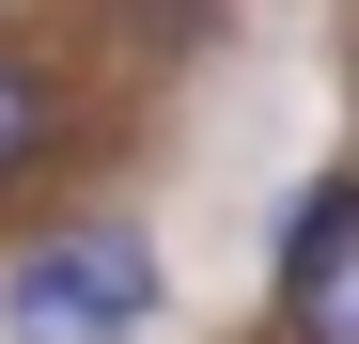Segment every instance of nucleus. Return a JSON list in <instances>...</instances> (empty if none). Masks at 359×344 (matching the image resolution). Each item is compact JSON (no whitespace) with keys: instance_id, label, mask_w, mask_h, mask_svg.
Listing matches in <instances>:
<instances>
[{"instance_id":"nucleus-2","label":"nucleus","mask_w":359,"mask_h":344,"mask_svg":"<svg viewBox=\"0 0 359 344\" xmlns=\"http://www.w3.org/2000/svg\"><path fill=\"white\" fill-rule=\"evenodd\" d=\"M281 344H359V172L297 188L281 219Z\"/></svg>"},{"instance_id":"nucleus-1","label":"nucleus","mask_w":359,"mask_h":344,"mask_svg":"<svg viewBox=\"0 0 359 344\" xmlns=\"http://www.w3.org/2000/svg\"><path fill=\"white\" fill-rule=\"evenodd\" d=\"M156 329V235L141 219H79V235L16 251L0 282V344H141Z\"/></svg>"},{"instance_id":"nucleus-3","label":"nucleus","mask_w":359,"mask_h":344,"mask_svg":"<svg viewBox=\"0 0 359 344\" xmlns=\"http://www.w3.org/2000/svg\"><path fill=\"white\" fill-rule=\"evenodd\" d=\"M63 126H79L63 63H32V47H0V188H32V172L63 157Z\"/></svg>"}]
</instances>
